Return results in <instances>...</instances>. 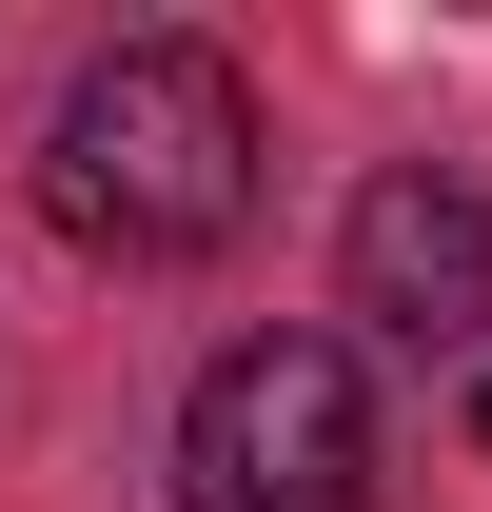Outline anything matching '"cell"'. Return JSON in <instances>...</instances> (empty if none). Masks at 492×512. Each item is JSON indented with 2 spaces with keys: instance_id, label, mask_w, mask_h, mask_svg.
Segmentation results:
<instances>
[{
  "instance_id": "obj_3",
  "label": "cell",
  "mask_w": 492,
  "mask_h": 512,
  "mask_svg": "<svg viewBox=\"0 0 492 512\" xmlns=\"http://www.w3.org/2000/svg\"><path fill=\"white\" fill-rule=\"evenodd\" d=\"M335 296H355L394 355L492 335V197H473V178H433V158H394V178L335 217Z\"/></svg>"
},
{
  "instance_id": "obj_1",
  "label": "cell",
  "mask_w": 492,
  "mask_h": 512,
  "mask_svg": "<svg viewBox=\"0 0 492 512\" xmlns=\"http://www.w3.org/2000/svg\"><path fill=\"white\" fill-rule=\"evenodd\" d=\"M40 217H60L79 256H119V276H158V256H217L256 217V99L217 40H119V60L60 79V119H40Z\"/></svg>"
},
{
  "instance_id": "obj_4",
  "label": "cell",
  "mask_w": 492,
  "mask_h": 512,
  "mask_svg": "<svg viewBox=\"0 0 492 512\" xmlns=\"http://www.w3.org/2000/svg\"><path fill=\"white\" fill-rule=\"evenodd\" d=\"M473 434H492V394H473Z\"/></svg>"
},
{
  "instance_id": "obj_2",
  "label": "cell",
  "mask_w": 492,
  "mask_h": 512,
  "mask_svg": "<svg viewBox=\"0 0 492 512\" xmlns=\"http://www.w3.org/2000/svg\"><path fill=\"white\" fill-rule=\"evenodd\" d=\"M178 512H374V375H355V335H237L178 394Z\"/></svg>"
}]
</instances>
